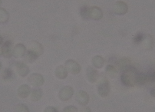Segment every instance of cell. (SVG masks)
<instances>
[{
	"mask_svg": "<svg viewBox=\"0 0 155 112\" xmlns=\"http://www.w3.org/2000/svg\"><path fill=\"white\" fill-rule=\"evenodd\" d=\"M131 60L127 57L120 58L116 62V64L118 68L122 71L130 66Z\"/></svg>",
	"mask_w": 155,
	"mask_h": 112,
	"instance_id": "16",
	"label": "cell"
},
{
	"mask_svg": "<svg viewBox=\"0 0 155 112\" xmlns=\"http://www.w3.org/2000/svg\"><path fill=\"white\" fill-rule=\"evenodd\" d=\"M144 35H145L142 32L137 33L134 38V42L137 44L141 43L144 38Z\"/></svg>",
	"mask_w": 155,
	"mask_h": 112,
	"instance_id": "27",
	"label": "cell"
},
{
	"mask_svg": "<svg viewBox=\"0 0 155 112\" xmlns=\"http://www.w3.org/2000/svg\"><path fill=\"white\" fill-rule=\"evenodd\" d=\"M148 81L153 83L155 81V72L154 69H151L147 73Z\"/></svg>",
	"mask_w": 155,
	"mask_h": 112,
	"instance_id": "28",
	"label": "cell"
},
{
	"mask_svg": "<svg viewBox=\"0 0 155 112\" xmlns=\"http://www.w3.org/2000/svg\"><path fill=\"white\" fill-rule=\"evenodd\" d=\"M93 65L97 68H102L104 64V60L102 57L99 55L94 56L92 61Z\"/></svg>",
	"mask_w": 155,
	"mask_h": 112,
	"instance_id": "18",
	"label": "cell"
},
{
	"mask_svg": "<svg viewBox=\"0 0 155 112\" xmlns=\"http://www.w3.org/2000/svg\"><path fill=\"white\" fill-rule=\"evenodd\" d=\"M75 98L77 102L83 106L87 105L89 100V96L87 93L82 90H79L77 92Z\"/></svg>",
	"mask_w": 155,
	"mask_h": 112,
	"instance_id": "8",
	"label": "cell"
},
{
	"mask_svg": "<svg viewBox=\"0 0 155 112\" xmlns=\"http://www.w3.org/2000/svg\"><path fill=\"white\" fill-rule=\"evenodd\" d=\"M90 8L87 6H82L80 9V12L82 18L84 20H87L89 18Z\"/></svg>",
	"mask_w": 155,
	"mask_h": 112,
	"instance_id": "24",
	"label": "cell"
},
{
	"mask_svg": "<svg viewBox=\"0 0 155 112\" xmlns=\"http://www.w3.org/2000/svg\"><path fill=\"white\" fill-rule=\"evenodd\" d=\"M31 91L30 87L27 84H23L21 85L18 91L19 97L22 98H25L28 97Z\"/></svg>",
	"mask_w": 155,
	"mask_h": 112,
	"instance_id": "14",
	"label": "cell"
},
{
	"mask_svg": "<svg viewBox=\"0 0 155 112\" xmlns=\"http://www.w3.org/2000/svg\"><path fill=\"white\" fill-rule=\"evenodd\" d=\"M105 71L111 78H114L116 76L117 71L116 68L112 64H109L105 67Z\"/></svg>",
	"mask_w": 155,
	"mask_h": 112,
	"instance_id": "22",
	"label": "cell"
},
{
	"mask_svg": "<svg viewBox=\"0 0 155 112\" xmlns=\"http://www.w3.org/2000/svg\"><path fill=\"white\" fill-rule=\"evenodd\" d=\"M44 112H58L57 109L52 106H48L46 107Z\"/></svg>",
	"mask_w": 155,
	"mask_h": 112,
	"instance_id": "30",
	"label": "cell"
},
{
	"mask_svg": "<svg viewBox=\"0 0 155 112\" xmlns=\"http://www.w3.org/2000/svg\"><path fill=\"white\" fill-rule=\"evenodd\" d=\"M13 76L12 71L10 68H6L2 72L1 77L3 79L8 80L10 79Z\"/></svg>",
	"mask_w": 155,
	"mask_h": 112,
	"instance_id": "25",
	"label": "cell"
},
{
	"mask_svg": "<svg viewBox=\"0 0 155 112\" xmlns=\"http://www.w3.org/2000/svg\"><path fill=\"white\" fill-rule=\"evenodd\" d=\"M55 74L56 77L58 79H63L65 78L68 75V71L65 66L61 65L56 69Z\"/></svg>",
	"mask_w": 155,
	"mask_h": 112,
	"instance_id": "17",
	"label": "cell"
},
{
	"mask_svg": "<svg viewBox=\"0 0 155 112\" xmlns=\"http://www.w3.org/2000/svg\"><path fill=\"white\" fill-rule=\"evenodd\" d=\"M103 16L102 11L100 7L94 6L90 8V18L93 20H98L101 19Z\"/></svg>",
	"mask_w": 155,
	"mask_h": 112,
	"instance_id": "9",
	"label": "cell"
},
{
	"mask_svg": "<svg viewBox=\"0 0 155 112\" xmlns=\"http://www.w3.org/2000/svg\"><path fill=\"white\" fill-rule=\"evenodd\" d=\"M128 10L127 4L122 1H118L114 4L113 7V11L115 14L122 15L126 14Z\"/></svg>",
	"mask_w": 155,
	"mask_h": 112,
	"instance_id": "5",
	"label": "cell"
},
{
	"mask_svg": "<svg viewBox=\"0 0 155 112\" xmlns=\"http://www.w3.org/2000/svg\"><path fill=\"white\" fill-rule=\"evenodd\" d=\"M42 95V90L40 88L33 90L31 95V99L33 101H37L41 98Z\"/></svg>",
	"mask_w": 155,
	"mask_h": 112,
	"instance_id": "19",
	"label": "cell"
},
{
	"mask_svg": "<svg viewBox=\"0 0 155 112\" xmlns=\"http://www.w3.org/2000/svg\"><path fill=\"white\" fill-rule=\"evenodd\" d=\"M138 72L135 67L129 66L122 71L120 77L122 83L127 87H134L137 83Z\"/></svg>",
	"mask_w": 155,
	"mask_h": 112,
	"instance_id": "1",
	"label": "cell"
},
{
	"mask_svg": "<svg viewBox=\"0 0 155 112\" xmlns=\"http://www.w3.org/2000/svg\"><path fill=\"white\" fill-rule=\"evenodd\" d=\"M65 67L68 71L74 75L79 74L81 69L79 64L72 59L67 60L65 63Z\"/></svg>",
	"mask_w": 155,
	"mask_h": 112,
	"instance_id": "4",
	"label": "cell"
},
{
	"mask_svg": "<svg viewBox=\"0 0 155 112\" xmlns=\"http://www.w3.org/2000/svg\"><path fill=\"white\" fill-rule=\"evenodd\" d=\"M141 43L143 47L147 50L152 49L154 46V41L153 37L149 34L145 35L144 38Z\"/></svg>",
	"mask_w": 155,
	"mask_h": 112,
	"instance_id": "13",
	"label": "cell"
},
{
	"mask_svg": "<svg viewBox=\"0 0 155 112\" xmlns=\"http://www.w3.org/2000/svg\"><path fill=\"white\" fill-rule=\"evenodd\" d=\"M38 57L35 52L29 49L26 51L23 57L25 61L28 63H32L35 62Z\"/></svg>",
	"mask_w": 155,
	"mask_h": 112,
	"instance_id": "15",
	"label": "cell"
},
{
	"mask_svg": "<svg viewBox=\"0 0 155 112\" xmlns=\"http://www.w3.org/2000/svg\"><path fill=\"white\" fill-rule=\"evenodd\" d=\"M77 107L73 105L68 106L63 109L62 112H78Z\"/></svg>",
	"mask_w": 155,
	"mask_h": 112,
	"instance_id": "29",
	"label": "cell"
},
{
	"mask_svg": "<svg viewBox=\"0 0 155 112\" xmlns=\"http://www.w3.org/2000/svg\"><path fill=\"white\" fill-rule=\"evenodd\" d=\"M29 83L32 86L38 87L43 85L44 79L43 76L38 73H33L29 77L28 79Z\"/></svg>",
	"mask_w": 155,
	"mask_h": 112,
	"instance_id": "6",
	"label": "cell"
},
{
	"mask_svg": "<svg viewBox=\"0 0 155 112\" xmlns=\"http://www.w3.org/2000/svg\"><path fill=\"white\" fill-rule=\"evenodd\" d=\"M13 44L10 41H5L1 48V54L4 57L9 58L13 55Z\"/></svg>",
	"mask_w": 155,
	"mask_h": 112,
	"instance_id": "3",
	"label": "cell"
},
{
	"mask_svg": "<svg viewBox=\"0 0 155 112\" xmlns=\"http://www.w3.org/2000/svg\"><path fill=\"white\" fill-rule=\"evenodd\" d=\"M98 71L94 67L88 66L86 69V75L88 80L91 83L96 81L98 77Z\"/></svg>",
	"mask_w": 155,
	"mask_h": 112,
	"instance_id": "10",
	"label": "cell"
},
{
	"mask_svg": "<svg viewBox=\"0 0 155 112\" xmlns=\"http://www.w3.org/2000/svg\"><path fill=\"white\" fill-rule=\"evenodd\" d=\"M9 15L4 8H0V23L7 22L9 19Z\"/></svg>",
	"mask_w": 155,
	"mask_h": 112,
	"instance_id": "23",
	"label": "cell"
},
{
	"mask_svg": "<svg viewBox=\"0 0 155 112\" xmlns=\"http://www.w3.org/2000/svg\"><path fill=\"white\" fill-rule=\"evenodd\" d=\"M16 112H29L28 107L23 104H18L16 107Z\"/></svg>",
	"mask_w": 155,
	"mask_h": 112,
	"instance_id": "26",
	"label": "cell"
},
{
	"mask_svg": "<svg viewBox=\"0 0 155 112\" xmlns=\"http://www.w3.org/2000/svg\"><path fill=\"white\" fill-rule=\"evenodd\" d=\"M2 67V64H1V62L0 61V71L1 70V69Z\"/></svg>",
	"mask_w": 155,
	"mask_h": 112,
	"instance_id": "34",
	"label": "cell"
},
{
	"mask_svg": "<svg viewBox=\"0 0 155 112\" xmlns=\"http://www.w3.org/2000/svg\"><path fill=\"white\" fill-rule=\"evenodd\" d=\"M110 88L108 81L106 79L103 80L99 84L97 87V93L101 97H106L109 94Z\"/></svg>",
	"mask_w": 155,
	"mask_h": 112,
	"instance_id": "2",
	"label": "cell"
},
{
	"mask_svg": "<svg viewBox=\"0 0 155 112\" xmlns=\"http://www.w3.org/2000/svg\"><path fill=\"white\" fill-rule=\"evenodd\" d=\"M15 66L18 73L20 76L25 77L29 73V68L24 62H17Z\"/></svg>",
	"mask_w": 155,
	"mask_h": 112,
	"instance_id": "11",
	"label": "cell"
},
{
	"mask_svg": "<svg viewBox=\"0 0 155 112\" xmlns=\"http://www.w3.org/2000/svg\"><path fill=\"white\" fill-rule=\"evenodd\" d=\"M30 49L35 52L38 57L43 54L44 51L42 45L36 41L34 42L32 44L31 49Z\"/></svg>",
	"mask_w": 155,
	"mask_h": 112,
	"instance_id": "20",
	"label": "cell"
},
{
	"mask_svg": "<svg viewBox=\"0 0 155 112\" xmlns=\"http://www.w3.org/2000/svg\"><path fill=\"white\" fill-rule=\"evenodd\" d=\"M3 42V38L0 35V46L2 44Z\"/></svg>",
	"mask_w": 155,
	"mask_h": 112,
	"instance_id": "33",
	"label": "cell"
},
{
	"mask_svg": "<svg viewBox=\"0 0 155 112\" xmlns=\"http://www.w3.org/2000/svg\"><path fill=\"white\" fill-rule=\"evenodd\" d=\"M73 94L74 90L71 87L65 86L60 91L58 94L59 97L62 101H67L72 97Z\"/></svg>",
	"mask_w": 155,
	"mask_h": 112,
	"instance_id": "7",
	"label": "cell"
},
{
	"mask_svg": "<svg viewBox=\"0 0 155 112\" xmlns=\"http://www.w3.org/2000/svg\"><path fill=\"white\" fill-rule=\"evenodd\" d=\"M147 73L138 72L137 83L141 85H143L148 82Z\"/></svg>",
	"mask_w": 155,
	"mask_h": 112,
	"instance_id": "21",
	"label": "cell"
},
{
	"mask_svg": "<svg viewBox=\"0 0 155 112\" xmlns=\"http://www.w3.org/2000/svg\"><path fill=\"white\" fill-rule=\"evenodd\" d=\"M79 112H91V110L88 107H84L81 109Z\"/></svg>",
	"mask_w": 155,
	"mask_h": 112,
	"instance_id": "31",
	"label": "cell"
},
{
	"mask_svg": "<svg viewBox=\"0 0 155 112\" xmlns=\"http://www.w3.org/2000/svg\"><path fill=\"white\" fill-rule=\"evenodd\" d=\"M150 95L152 97H155V87H152L150 90Z\"/></svg>",
	"mask_w": 155,
	"mask_h": 112,
	"instance_id": "32",
	"label": "cell"
},
{
	"mask_svg": "<svg viewBox=\"0 0 155 112\" xmlns=\"http://www.w3.org/2000/svg\"><path fill=\"white\" fill-rule=\"evenodd\" d=\"M26 51V48L23 44H18L13 48V55L16 58L23 57Z\"/></svg>",
	"mask_w": 155,
	"mask_h": 112,
	"instance_id": "12",
	"label": "cell"
}]
</instances>
